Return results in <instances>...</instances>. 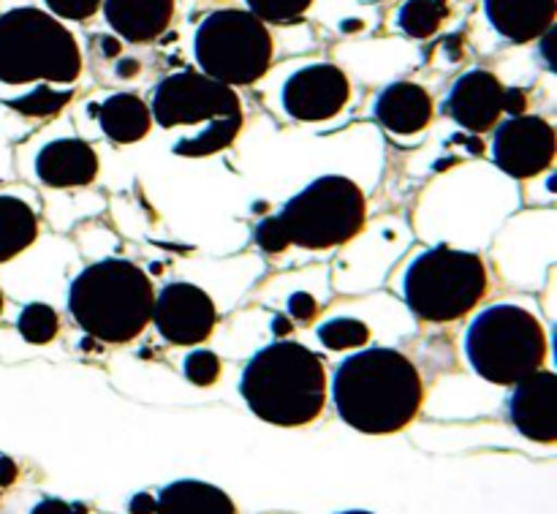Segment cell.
Returning <instances> with one entry per match:
<instances>
[{
    "instance_id": "36",
    "label": "cell",
    "mask_w": 557,
    "mask_h": 514,
    "mask_svg": "<svg viewBox=\"0 0 557 514\" xmlns=\"http://www.w3.org/2000/svg\"><path fill=\"white\" fill-rule=\"evenodd\" d=\"M272 332H277V335H288V332H292V321L283 319V316H275V321H272Z\"/></svg>"
},
{
    "instance_id": "3",
    "label": "cell",
    "mask_w": 557,
    "mask_h": 514,
    "mask_svg": "<svg viewBox=\"0 0 557 514\" xmlns=\"http://www.w3.org/2000/svg\"><path fill=\"white\" fill-rule=\"evenodd\" d=\"M152 292L145 270L125 259H101L74 278L69 292L71 319L87 338L123 346L150 325Z\"/></svg>"
},
{
    "instance_id": "19",
    "label": "cell",
    "mask_w": 557,
    "mask_h": 514,
    "mask_svg": "<svg viewBox=\"0 0 557 514\" xmlns=\"http://www.w3.org/2000/svg\"><path fill=\"white\" fill-rule=\"evenodd\" d=\"M156 514H237V504L215 485L177 479L158 493Z\"/></svg>"
},
{
    "instance_id": "29",
    "label": "cell",
    "mask_w": 557,
    "mask_h": 514,
    "mask_svg": "<svg viewBox=\"0 0 557 514\" xmlns=\"http://www.w3.org/2000/svg\"><path fill=\"white\" fill-rule=\"evenodd\" d=\"M256 245H259L261 250H267V254H283V250L288 248V237L281 218H264V221L256 227Z\"/></svg>"
},
{
    "instance_id": "20",
    "label": "cell",
    "mask_w": 557,
    "mask_h": 514,
    "mask_svg": "<svg viewBox=\"0 0 557 514\" xmlns=\"http://www.w3.org/2000/svg\"><path fill=\"white\" fill-rule=\"evenodd\" d=\"M92 112H96L103 134L117 145H134L150 134V107L145 103V98L134 96V93H114L101 107H92Z\"/></svg>"
},
{
    "instance_id": "15",
    "label": "cell",
    "mask_w": 557,
    "mask_h": 514,
    "mask_svg": "<svg viewBox=\"0 0 557 514\" xmlns=\"http://www.w3.org/2000/svg\"><path fill=\"white\" fill-rule=\"evenodd\" d=\"M36 174L49 188H79L98 174V156L85 139H54L36 156Z\"/></svg>"
},
{
    "instance_id": "28",
    "label": "cell",
    "mask_w": 557,
    "mask_h": 514,
    "mask_svg": "<svg viewBox=\"0 0 557 514\" xmlns=\"http://www.w3.org/2000/svg\"><path fill=\"white\" fill-rule=\"evenodd\" d=\"M44 3H47L49 14L58 16V20L85 22L101 11L103 0H44Z\"/></svg>"
},
{
    "instance_id": "21",
    "label": "cell",
    "mask_w": 557,
    "mask_h": 514,
    "mask_svg": "<svg viewBox=\"0 0 557 514\" xmlns=\"http://www.w3.org/2000/svg\"><path fill=\"white\" fill-rule=\"evenodd\" d=\"M38 237V216L27 201L0 196V265L30 248Z\"/></svg>"
},
{
    "instance_id": "27",
    "label": "cell",
    "mask_w": 557,
    "mask_h": 514,
    "mask_svg": "<svg viewBox=\"0 0 557 514\" xmlns=\"http://www.w3.org/2000/svg\"><path fill=\"white\" fill-rule=\"evenodd\" d=\"M185 379L196 387H210L221 379V359L215 357L207 348H199V352H190L183 363Z\"/></svg>"
},
{
    "instance_id": "37",
    "label": "cell",
    "mask_w": 557,
    "mask_h": 514,
    "mask_svg": "<svg viewBox=\"0 0 557 514\" xmlns=\"http://www.w3.org/2000/svg\"><path fill=\"white\" fill-rule=\"evenodd\" d=\"M101 44H103V52H107V54H120V41H117V38H107V36H103Z\"/></svg>"
},
{
    "instance_id": "23",
    "label": "cell",
    "mask_w": 557,
    "mask_h": 514,
    "mask_svg": "<svg viewBox=\"0 0 557 514\" xmlns=\"http://www.w3.org/2000/svg\"><path fill=\"white\" fill-rule=\"evenodd\" d=\"M16 330L33 346H44V343L54 341L60 332V316L52 305L47 303H30L22 308Z\"/></svg>"
},
{
    "instance_id": "25",
    "label": "cell",
    "mask_w": 557,
    "mask_h": 514,
    "mask_svg": "<svg viewBox=\"0 0 557 514\" xmlns=\"http://www.w3.org/2000/svg\"><path fill=\"white\" fill-rule=\"evenodd\" d=\"M319 341L332 352H346V348H362L370 341V330L359 319H332L319 327Z\"/></svg>"
},
{
    "instance_id": "11",
    "label": "cell",
    "mask_w": 557,
    "mask_h": 514,
    "mask_svg": "<svg viewBox=\"0 0 557 514\" xmlns=\"http://www.w3.org/2000/svg\"><path fill=\"white\" fill-rule=\"evenodd\" d=\"M150 321H156L161 338L172 346H199L215 330L218 310L205 289L174 281L152 303Z\"/></svg>"
},
{
    "instance_id": "4",
    "label": "cell",
    "mask_w": 557,
    "mask_h": 514,
    "mask_svg": "<svg viewBox=\"0 0 557 514\" xmlns=\"http://www.w3.org/2000/svg\"><path fill=\"white\" fill-rule=\"evenodd\" d=\"M150 114L161 128L210 123L201 134L174 145V156L183 158L215 156L232 147L243 131V101L237 93L194 69L158 82Z\"/></svg>"
},
{
    "instance_id": "5",
    "label": "cell",
    "mask_w": 557,
    "mask_h": 514,
    "mask_svg": "<svg viewBox=\"0 0 557 514\" xmlns=\"http://www.w3.org/2000/svg\"><path fill=\"white\" fill-rule=\"evenodd\" d=\"M82 74V52L74 33L58 16L36 5H20L0 14V82L71 85Z\"/></svg>"
},
{
    "instance_id": "33",
    "label": "cell",
    "mask_w": 557,
    "mask_h": 514,
    "mask_svg": "<svg viewBox=\"0 0 557 514\" xmlns=\"http://www.w3.org/2000/svg\"><path fill=\"white\" fill-rule=\"evenodd\" d=\"M16 477H20V468H16V463L11 461V457L0 455V490L11 488V485L16 482Z\"/></svg>"
},
{
    "instance_id": "13",
    "label": "cell",
    "mask_w": 557,
    "mask_h": 514,
    "mask_svg": "<svg viewBox=\"0 0 557 514\" xmlns=\"http://www.w3.org/2000/svg\"><path fill=\"white\" fill-rule=\"evenodd\" d=\"M506 417L528 441L553 446L557 441V376L553 370H536L511 384Z\"/></svg>"
},
{
    "instance_id": "24",
    "label": "cell",
    "mask_w": 557,
    "mask_h": 514,
    "mask_svg": "<svg viewBox=\"0 0 557 514\" xmlns=\"http://www.w3.org/2000/svg\"><path fill=\"white\" fill-rule=\"evenodd\" d=\"M69 101L71 90H54V87L49 85H38L36 90L25 93V96L9 98L5 107L25 114V118H52V114H58Z\"/></svg>"
},
{
    "instance_id": "7",
    "label": "cell",
    "mask_w": 557,
    "mask_h": 514,
    "mask_svg": "<svg viewBox=\"0 0 557 514\" xmlns=\"http://www.w3.org/2000/svg\"><path fill=\"white\" fill-rule=\"evenodd\" d=\"M487 294V267L482 256L435 245L422 250L403 276V297L413 316L446 325L471 314Z\"/></svg>"
},
{
    "instance_id": "18",
    "label": "cell",
    "mask_w": 557,
    "mask_h": 514,
    "mask_svg": "<svg viewBox=\"0 0 557 514\" xmlns=\"http://www.w3.org/2000/svg\"><path fill=\"white\" fill-rule=\"evenodd\" d=\"M373 112L386 131L411 136L428 128L433 120V98L417 82H395L379 93Z\"/></svg>"
},
{
    "instance_id": "8",
    "label": "cell",
    "mask_w": 557,
    "mask_h": 514,
    "mask_svg": "<svg viewBox=\"0 0 557 514\" xmlns=\"http://www.w3.org/2000/svg\"><path fill=\"white\" fill-rule=\"evenodd\" d=\"M288 245L326 250L357 237L368 221V199L354 180L326 174L286 201L281 212Z\"/></svg>"
},
{
    "instance_id": "39",
    "label": "cell",
    "mask_w": 557,
    "mask_h": 514,
    "mask_svg": "<svg viewBox=\"0 0 557 514\" xmlns=\"http://www.w3.org/2000/svg\"><path fill=\"white\" fill-rule=\"evenodd\" d=\"M0 314H3V292H0Z\"/></svg>"
},
{
    "instance_id": "9",
    "label": "cell",
    "mask_w": 557,
    "mask_h": 514,
    "mask_svg": "<svg viewBox=\"0 0 557 514\" xmlns=\"http://www.w3.org/2000/svg\"><path fill=\"white\" fill-rule=\"evenodd\" d=\"M272 33L259 16L243 9H218L201 20L194 36V54L201 74L223 85H253L270 71Z\"/></svg>"
},
{
    "instance_id": "34",
    "label": "cell",
    "mask_w": 557,
    "mask_h": 514,
    "mask_svg": "<svg viewBox=\"0 0 557 514\" xmlns=\"http://www.w3.org/2000/svg\"><path fill=\"white\" fill-rule=\"evenodd\" d=\"M131 514H156V499L150 493H136L128 504Z\"/></svg>"
},
{
    "instance_id": "6",
    "label": "cell",
    "mask_w": 557,
    "mask_h": 514,
    "mask_svg": "<svg viewBox=\"0 0 557 514\" xmlns=\"http://www.w3.org/2000/svg\"><path fill=\"white\" fill-rule=\"evenodd\" d=\"M466 359L473 374L498 387H511L542 370L547 335L531 310L520 305H493L471 321L466 332Z\"/></svg>"
},
{
    "instance_id": "14",
    "label": "cell",
    "mask_w": 557,
    "mask_h": 514,
    "mask_svg": "<svg viewBox=\"0 0 557 514\" xmlns=\"http://www.w3.org/2000/svg\"><path fill=\"white\" fill-rule=\"evenodd\" d=\"M504 96L506 87L493 71L471 69L451 85L444 112L471 134H484L498 125L504 114Z\"/></svg>"
},
{
    "instance_id": "10",
    "label": "cell",
    "mask_w": 557,
    "mask_h": 514,
    "mask_svg": "<svg viewBox=\"0 0 557 514\" xmlns=\"http://www.w3.org/2000/svg\"><path fill=\"white\" fill-rule=\"evenodd\" d=\"M493 161L515 180L536 178L555 161V128L536 114L509 118L495 128Z\"/></svg>"
},
{
    "instance_id": "12",
    "label": "cell",
    "mask_w": 557,
    "mask_h": 514,
    "mask_svg": "<svg viewBox=\"0 0 557 514\" xmlns=\"http://www.w3.org/2000/svg\"><path fill=\"white\" fill-rule=\"evenodd\" d=\"M348 98H351V82L346 71L332 63L305 65L283 85V109L302 123L335 118Z\"/></svg>"
},
{
    "instance_id": "38",
    "label": "cell",
    "mask_w": 557,
    "mask_h": 514,
    "mask_svg": "<svg viewBox=\"0 0 557 514\" xmlns=\"http://www.w3.org/2000/svg\"><path fill=\"white\" fill-rule=\"evenodd\" d=\"M341 514H373V512H362V510H348V512H341Z\"/></svg>"
},
{
    "instance_id": "22",
    "label": "cell",
    "mask_w": 557,
    "mask_h": 514,
    "mask_svg": "<svg viewBox=\"0 0 557 514\" xmlns=\"http://www.w3.org/2000/svg\"><path fill=\"white\" fill-rule=\"evenodd\" d=\"M449 0H406L397 14V27L408 38H430L449 16Z\"/></svg>"
},
{
    "instance_id": "35",
    "label": "cell",
    "mask_w": 557,
    "mask_h": 514,
    "mask_svg": "<svg viewBox=\"0 0 557 514\" xmlns=\"http://www.w3.org/2000/svg\"><path fill=\"white\" fill-rule=\"evenodd\" d=\"M136 74H139V60H134V58L120 60V63H117V76H125V79H128V76H136Z\"/></svg>"
},
{
    "instance_id": "16",
    "label": "cell",
    "mask_w": 557,
    "mask_h": 514,
    "mask_svg": "<svg viewBox=\"0 0 557 514\" xmlns=\"http://www.w3.org/2000/svg\"><path fill=\"white\" fill-rule=\"evenodd\" d=\"M109 27L128 44H150L169 30L174 0H103Z\"/></svg>"
},
{
    "instance_id": "30",
    "label": "cell",
    "mask_w": 557,
    "mask_h": 514,
    "mask_svg": "<svg viewBox=\"0 0 557 514\" xmlns=\"http://www.w3.org/2000/svg\"><path fill=\"white\" fill-rule=\"evenodd\" d=\"M315 314H319V303L313 299V294L297 292L288 297V316H292L294 321L308 325V321L315 319Z\"/></svg>"
},
{
    "instance_id": "31",
    "label": "cell",
    "mask_w": 557,
    "mask_h": 514,
    "mask_svg": "<svg viewBox=\"0 0 557 514\" xmlns=\"http://www.w3.org/2000/svg\"><path fill=\"white\" fill-rule=\"evenodd\" d=\"M82 506H71L60 499H44L33 506L30 514H82Z\"/></svg>"
},
{
    "instance_id": "26",
    "label": "cell",
    "mask_w": 557,
    "mask_h": 514,
    "mask_svg": "<svg viewBox=\"0 0 557 514\" xmlns=\"http://www.w3.org/2000/svg\"><path fill=\"white\" fill-rule=\"evenodd\" d=\"M248 11L264 25H288L308 14L313 0H245Z\"/></svg>"
},
{
    "instance_id": "17",
    "label": "cell",
    "mask_w": 557,
    "mask_h": 514,
    "mask_svg": "<svg viewBox=\"0 0 557 514\" xmlns=\"http://www.w3.org/2000/svg\"><path fill=\"white\" fill-rule=\"evenodd\" d=\"M490 25L511 44H531L555 25L557 0H484Z\"/></svg>"
},
{
    "instance_id": "1",
    "label": "cell",
    "mask_w": 557,
    "mask_h": 514,
    "mask_svg": "<svg viewBox=\"0 0 557 514\" xmlns=\"http://www.w3.org/2000/svg\"><path fill=\"white\" fill-rule=\"evenodd\" d=\"M332 397L348 428L364 436H392L419 417L424 384L406 354L375 346L337 365Z\"/></svg>"
},
{
    "instance_id": "32",
    "label": "cell",
    "mask_w": 557,
    "mask_h": 514,
    "mask_svg": "<svg viewBox=\"0 0 557 514\" xmlns=\"http://www.w3.org/2000/svg\"><path fill=\"white\" fill-rule=\"evenodd\" d=\"M525 107H528V98H525V93L522 90H506V96H504V112H509L511 118H517V114H522L525 112Z\"/></svg>"
},
{
    "instance_id": "2",
    "label": "cell",
    "mask_w": 557,
    "mask_h": 514,
    "mask_svg": "<svg viewBox=\"0 0 557 514\" xmlns=\"http://www.w3.org/2000/svg\"><path fill=\"white\" fill-rule=\"evenodd\" d=\"M239 395L261 423L277 428H302L324 412V359L302 343H270L245 365Z\"/></svg>"
}]
</instances>
